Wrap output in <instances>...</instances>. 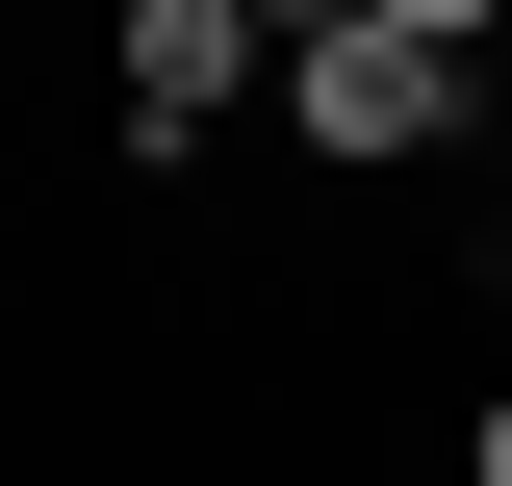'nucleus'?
Here are the masks:
<instances>
[{
  "label": "nucleus",
  "mask_w": 512,
  "mask_h": 486,
  "mask_svg": "<svg viewBox=\"0 0 512 486\" xmlns=\"http://www.w3.org/2000/svg\"><path fill=\"white\" fill-rule=\"evenodd\" d=\"M282 103H308V154H436L487 103V26L461 0H333L308 52H282Z\"/></svg>",
  "instance_id": "obj_1"
},
{
  "label": "nucleus",
  "mask_w": 512,
  "mask_h": 486,
  "mask_svg": "<svg viewBox=\"0 0 512 486\" xmlns=\"http://www.w3.org/2000/svg\"><path fill=\"white\" fill-rule=\"evenodd\" d=\"M231 77H256V26H231V0H128V128H154V154H180Z\"/></svg>",
  "instance_id": "obj_2"
}]
</instances>
